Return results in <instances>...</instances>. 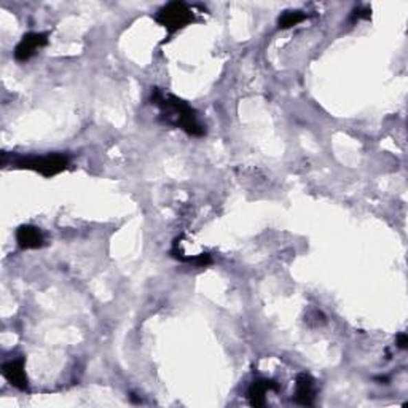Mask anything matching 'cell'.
Instances as JSON below:
<instances>
[{
	"instance_id": "obj_1",
	"label": "cell",
	"mask_w": 408,
	"mask_h": 408,
	"mask_svg": "<svg viewBox=\"0 0 408 408\" xmlns=\"http://www.w3.org/2000/svg\"><path fill=\"white\" fill-rule=\"evenodd\" d=\"M152 103L161 109V118L164 120V123L180 128L190 136H196V138L206 134L204 126L200 123L195 109H191L185 100L179 99L178 96L163 93L161 89H153Z\"/></svg>"
},
{
	"instance_id": "obj_2",
	"label": "cell",
	"mask_w": 408,
	"mask_h": 408,
	"mask_svg": "<svg viewBox=\"0 0 408 408\" xmlns=\"http://www.w3.org/2000/svg\"><path fill=\"white\" fill-rule=\"evenodd\" d=\"M70 160L67 155L63 153H48V155H31V157H14L12 164L19 169H29L53 178L64 169H67Z\"/></svg>"
},
{
	"instance_id": "obj_3",
	"label": "cell",
	"mask_w": 408,
	"mask_h": 408,
	"mask_svg": "<svg viewBox=\"0 0 408 408\" xmlns=\"http://www.w3.org/2000/svg\"><path fill=\"white\" fill-rule=\"evenodd\" d=\"M157 23H160L169 34H174L195 21V14L191 8L184 2H171L158 10Z\"/></svg>"
},
{
	"instance_id": "obj_4",
	"label": "cell",
	"mask_w": 408,
	"mask_h": 408,
	"mask_svg": "<svg viewBox=\"0 0 408 408\" xmlns=\"http://www.w3.org/2000/svg\"><path fill=\"white\" fill-rule=\"evenodd\" d=\"M48 43V35L43 32H29L21 39V42L14 48V58L18 61H29L39 50H42Z\"/></svg>"
},
{
	"instance_id": "obj_5",
	"label": "cell",
	"mask_w": 408,
	"mask_h": 408,
	"mask_svg": "<svg viewBox=\"0 0 408 408\" xmlns=\"http://www.w3.org/2000/svg\"><path fill=\"white\" fill-rule=\"evenodd\" d=\"M2 375L10 385L18 387V389H26L28 387V375L24 369V359H12L7 361L2 365Z\"/></svg>"
},
{
	"instance_id": "obj_6",
	"label": "cell",
	"mask_w": 408,
	"mask_h": 408,
	"mask_svg": "<svg viewBox=\"0 0 408 408\" xmlns=\"http://www.w3.org/2000/svg\"><path fill=\"white\" fill-rule=\"evenodd\" d=\"M17 243L21 249H40L45 246V236L34 225H21L17 231Z\"/></svg>"
},
{
	"instance_id": "obj_7",
	"label": "cell",
	"mask_w": 408,
	"mask_h": 408,
	"mask_svg": "<svg viewBox=\"0 0 408 408\" xmlns=\"http://www.w3.org/2000/svg\"><path fill=\"white\" fill-rule=\"evenodd\" d=\"M314 380L308 374H300L295 380V402L300 405L310 407L314 404Z\"/></svg>"
},
{
	"instance_id": "obj_8",
	"label": "cell",
	"mask_w": 408,
	"mask_h": 408,
	"mask_svg": "<svg viewBox=\"0 0 408 408\" xmlns=\"http://www.w3.org/2000/svg\"><path fill=\"white\" fill-rule=\"evenodd\" d=\"M278 389V385L271 380H257L250 385L249 391H248V397L250 405L254 407H261L265 405V396L266 392L270 391H276Z\"/></svg>"
},
{
	"instance_id": "obj_9",
	"label": "cell",
	"mask_w": 408,
	"mask_h": 408,
	"mask_svg": "<svg viewBox=\"0 0 408 408\" xmlns=\"http://www.w3.org/2000/svg\"><path fill=\"white\" fill-rule=\"evenodd\" d=\"M305 19L306 14L303 12H286L283 17H279L278 26L279 29H289L300 24L301 21H305Z\"/></svg>"
},
{
	"instance_id": "obj_10",
	"label": "cell",
	"mask_w": 408,
	"mask_h": 408,
	"mask_svg": "<svg viewBox=\"0 0 408 408\" xmlns=\"http://www.w3.org/2000/svg\"><path fill=\"white\" fill-rule=\"evenodd\" d=\"M407 345H408V339L405 334H400L399 336H397V346H399L400 350H405Z\"/></svg>"
}]
</instances>
